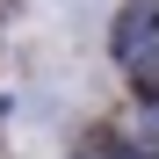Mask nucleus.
Wrapping results in <instances>:
<instances>
[{
	"mask_svg": "<svg viewBox=\"0 0 159 159\" xmlns=\"http://www.w3.org/2000/svg\"><path fill=\"white\" fill-rule=\"evenodd\" d=\"M36 15H43V29H58L65 43H101V29H109V15H116V0H36Z\"/></svg>",
	"mask_w": 159,
	"mask_h": 159,
	"instance_id": "nucleus-1",
	"label": "nucleus"
},
{
	"mask_svg": "<svg viewBox=\"0 0 159 159\" xmlns=\"http://www.w3.org/2000/svg\"><path fill=\"white\" fill-rule=\"evenodd\" d=\"M123 138H138V145L159 159V87H138V94H130V109H123Z\"/></svg>",
	"mask_w": 159,
	"mask_h": 159,
	"instance_id": "nucleus-2",
	"label": "nucleus"
},
{
	"mask_svg": "<svg viewBox=\"0 0 159 159\" xmlns=\"http://www.w3.org/2000/svg\"><path fill=\"white\" fill-rule=\"evenodd\" d=\"M65 159H152V152H145L138 138H123V123H109V130H87Z\"/></svg>",
	"mask_w": 159,
	"mask_h": 159,
	"instance_id": "nucleus-3",
	"label": "nucleus"
}]
</instances>
